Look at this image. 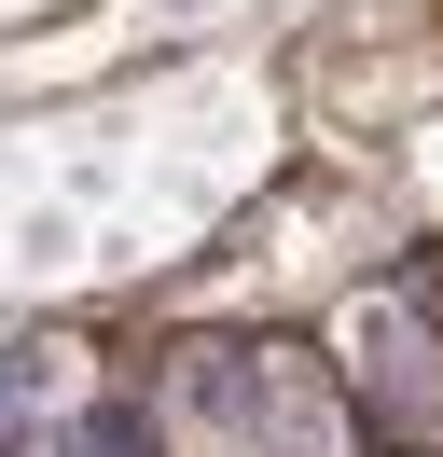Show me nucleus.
<instances>
[{"mask_svg": "<svg viewBox=\"0 0 443 457\" xmlns=\"http://www.w3.org/2000/svg\"><path fill=\"white\" fill-rule=\"evenodd\" d=\"M70 457H153V444H138L125 416H70Z\"/></svg>", "mask_w": 443, "mask_h": 457, "instance_id": "obj_1", "label": "nucleus"}]
</instances>
